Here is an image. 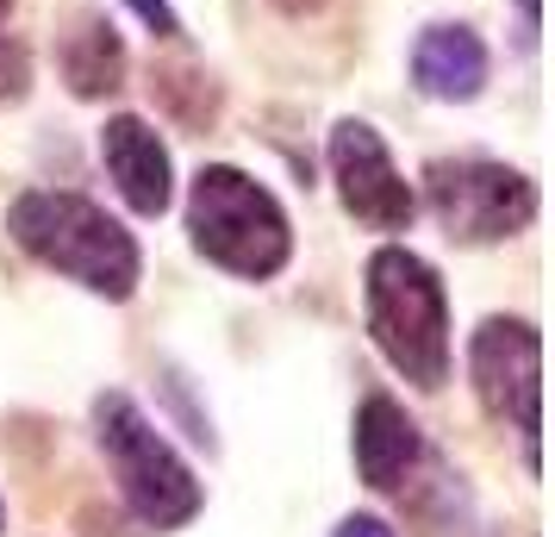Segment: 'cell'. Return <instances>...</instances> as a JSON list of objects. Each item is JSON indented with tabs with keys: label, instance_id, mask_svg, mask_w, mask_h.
<instances>
[{
	"label": "cell",
	"instance_id": "6da1fadb",
	"mask_svg": "<svg viewBox=\"0 0 555 537\" xmlns=\"http://www.w3.org/2000/svg\"><path fill=\"white\" fill-rule=\"evenodd\" d=\"M7 231L26 256H38L44 269L81 282L88 294L106 301H131L138 294V238H131L106 206L81 201L69 188H26L7 206Z\"/></svg>",
	"mask_w": 555,
	"mask_h": 537
},
{
	"label": "cell",
	"instance_id": "7a4b0ae2",
	"mask_svg": "<svg viewBox=\"0 0 555 537\" xmlns=\"http://www.w3.org/2000/svg\"><path fill=\"white\" fill-rule=\"evenodd\" d=\"M369 337L412 387H437L450 382V294L443 276L430 269L418 251L405 244H380L369 256Z\"/></svg>",
	"mask_w": 555,
	"mask_h": 537
},
{
	"label": "cell",
	"instance_id": "3957f363",
	"mask_svg": "<svg viewBox=\"0 0 555 537\" xmlns=\"http://www.w3.org/2000/svg\"><path fill=\"white\" fill-rule=\"evenodd\" d=\"M188 238L206 263H219L225 276L244 282H269L294 256V231L281 201L256 176L231 169V163H206L194 188H188Z\"/></svg>",
	"mask_w": 555,
	"mask_h": 537
},
{
	"label": "cell",
	"instance_id": "277c9868",
	"mask_svg": "<svg viewBox=\"0 0 555 537\" xmlns=\"http://www.w3.org/2000/svg\"><path fill=\"white\" fill-rule=\"evenodd\" d=\"M94 437H101V457L113 469L119 494H126V507L151 532H176V525H188L201 512L206 494L194 482V469L169 450V437L144 419V407L131 394L106 387L101 400H94Z\"/></svg>",
	"mask_w": 555,
	"mask_h": 537
},
{
	"label": "cell",
	"instance_id": "5b68a950",
	"mask_svg": "<svg viewBox=\"0 0 555 537\" xmlns=\"http://www.w3.org/2000/svg\"><path fill=\"white\" fill-rule=\"evenodd\" d=\"M425 201L455 244H505L537 219V181L487 156H437L425 169Z\"/></svg>",
	"mask_w": 555,
	"mask_h": 537
},
{
	"label": "cell",
	"instance_id": "8992f818",
	"mask_svg": "<svg viewBox=\"0 0 555 537\" xmlns=\"http://www.w3.org/2000/svg\"><path fill=\"white\" fill-rule=\"evenodd\" d=\"M468 375H475L480 412L518 432L525 462L537 469V432H543V337L530 319H487L468 337Z\"/></svg>",
	"mask_w": 555,
	"mask_h": 537
},
{
	"label": "cell",
	"instance_id": "52a82bcc",
	"mask_svg": "<svg viewBox=\"0 0 555 537\" xmlns=\"http://www.w3.org/2000/svg\"><path fill=\"white\" fill-rule=\"evenodd\" d=\"M331 181H337V201L350 213L356 226L369 231H405L412 213H418V194L412 181L393 169V156L380 144V131L369 119H337L331 126Z\"/></svg>",
	"mask_w": 555,
	"mask_h": 537
},
{
	"label": "cell",
	"instance_id": "ba28073f",
	"mask_svg": "<svg viewBox=\"0 0 555 537\" xmlns=\"http://www.w3.org/2000/svg\"><path fill=\"white\" fill-rule=\"evenodd\" d=\"M101 163H106V176H113V188H119V201L131 213H144V219L169 213V201H176V169H169L163 138L138 113H119V119L101 126Z\"/></svg>",
	"mask_w": 555,
	"mask_h": 537
},
{
	"label": "cell",
	"instance_id": "9c48e42d",
	"mask_svg": "<svg viewBox=\"0 0 555 537\" xmlns=\"http://www.w3.org/2000/svg\"><path fill=\"white\" fill-rule=\"evenodd\" d=\"M418 457H425V437L412 425V412L393 394H369L356 412V475L375 494H400Z\"/></svg>",
	"mask_w": 555,
	"mask_h": 537
},
{
	"label": "cell",
	"instance_id": "30bf717a",
	"mask_svg": "<svg viewBox=\"0 0 555 537\" xmlns=\"http://www.w3.org/2000/svg\"><path fill=\"white\" fill-rule=\"evenodd\" d=\"M412 81L430 101H475L487 88V44L475 26H425L412 44Z\"/></svg>",
	"mask_w": 555,
	"mask_h": 537
},
{
	"label": "cell",
	"instance_id": "8fae6325",
	"mask_svg": "<svg viewBox=\"0 0 555 537\" xmlns=\"http://www.w3.org/2000/svg\"><path fill=\"white\" fill-rule=\"evenodd\" d=\"M56 63H63L69 94H81V101H101V94H113L126 81V44H119V31L106 26L101 13H81V26L63 38Z\"/></svg>",
	"mask_w": 555,
	"mask_h": 537
},
{
	"label": "cell",
	"instance_id": "7c38bea8",
	"mask_svg": "<svg viewBox=\"0 0 555 537\" xmlns=\"http://www.w3.org/2000/svg\"><path fill=\"white\" fill-rule=\"evenodd\" d=\"M151 94H156V106H163V113H169L176 126L206 131L212 119H219V81L201 76V69H176V63H156Z\"/></svg>",
	"mask_w": 555,
	"mask_h": 537
},
{
	"label": "cell",
	"instance_id": "4fadbf2b",
	"mask_svg": "<svg viewBox=\"0 0 555 537\" xmlns=\"http://www.w3.org/2000/svg\"><path fill=\"white\" fill-rule=\"evenodd\" d=\"M31 81V63H26V44H13V38H0V101H20Z\"/></svg>",
	"mask_w": 555,
	"mask_h": 537
},
{
	"label": "cell",
	"instance_id": "5bb4252c",
	"mask_svg": "<svg viewBox=\"0 0 555 537\" xmlns=\"http://www.w3.org/2000/svg\"><path fill=\"white\" fill-rule=\"evenodd\" d=\"M138 7V20L156 31V38H181V20H176V7L169 0H131Z\"/></svg>",
	"mask_w": 555,
	"mask_h": 537
},
{
	"label": "cell",
	"instance_id": "9a60e30c",
	"mask_svg": "<svg viewBox=\"0 0 555 537\" xmlns=\"http://www.w3.org/2000/svg\"><path fill=\"white\" fill-rule=\"evenodd\" d=\"M331 537H393V525H387V519H375V512H350V519H344Z\"/></svg>",
	"mask_w": 555,
	"mask_h": 537
},
{
	"label": "cell",
	"instance_id": "2e32d148",
	"mask_svg": "<svg viewBox=\"0 0 555 537\" xmlns=\"http://www.w3.org/2000/svg\"><path fill=\"white\" fill-rule=\"evenodd\" d=\"M281 13H294V20H300V13H319V7H325V0H275Z\"/></svg>",
	"mask_w": 555,
	"mask_h": 537
},
{
	"label": "cell",
	"instance_id": "e0dca14e",
	"mask_svg": "<svg viewBox=\"0 0 555 537\" xmlns=\"http://www.w3.org/2000/svg\"><path fill=\"white\" fill-rule=\"evenodd\" d=\"M518 7H525V20H530V26H537V0H518Z\"/></svg>",
	"mask_w": 555,
	"mask_h": 537
},
{
	"label": "cell",
	"instance_id": "ac0fdd59",
	"mask_svg": "<svg viewBox=\"0 0 555 537\" xmlns=\"http://www.w3.org/2000/svg\"><path fill=\"white\" fill-rule=\"evenodd\" d=\"M7 7H13V0H0V20H7Z\"/></svg>",
	"mask_w": 555,
	"mask_h": 537
},
{
	"label": "cell",
	"instance_id": "d6986e66",
	"mask_svg": "<svg viewBox=\"0 0 555 537\" xmlns=\"http://www.w3.org/2000/svg\"><path fill=\"white\" fill-rule=\"evenodd\" d=\"M0 525H7V507H0Z\"/></svg>",
	"mask_w": 555,
	"mask_h": 537
}]
</instances>
